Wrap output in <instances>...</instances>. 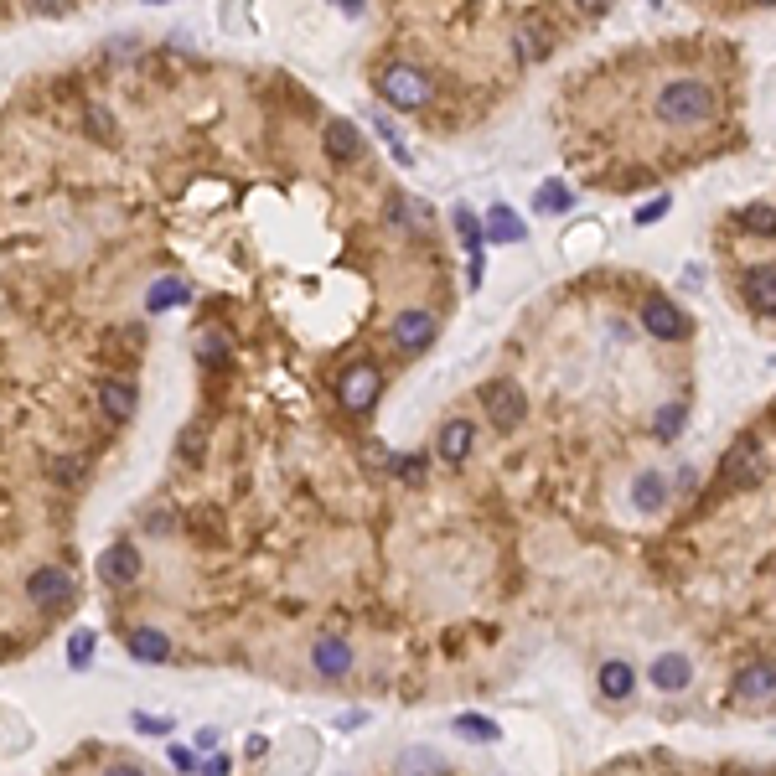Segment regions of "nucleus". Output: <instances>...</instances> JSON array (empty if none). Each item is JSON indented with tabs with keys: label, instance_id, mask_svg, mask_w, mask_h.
<instances>
[{
	"label": "nucleus",
	"instance_id": "dca6fc26",
	"mask_svg": "<svg viewBox=\"0 0 776 776\" xmlns=\"http://www.w3.org/2000/svg\"><path fill=\"white\" fill-rule=\"evenodd\" d=\"M735 694L740 699H771L776 694V663H751L735 673Z\"/></svg>",
	"mask_w": 776,
	"mask_h": 776
},
{
	"label": "nucleus",
	"instance_id": "f3484780",
	"mask_svg": "<svg viewBox=\"0 0 776 776\" xmlns=\"http://www.w3.org/2000/svg\"><path fill=\"white\" fill-rule=\"evenodd\" d=\"M632 689H637V673H632V663H626V658H611V663H601V694H606L611 704L632 699Z\"/></svg>",
	"mask_w": 776,
	"mask_h": 776
},
{
	"label": "nucleus",
	"instance_id": "9d476101",
	"mask_svg": "<svg viewBox=\"0 0 776 776\" xmlns=\"http://www.w3.org/2000/svg\"><path fill=\"white\" fill-rule=\"evenodd\" d=\"M99 580L104 585H135L140 580V549L135 544H109L99 554Z\"/></svg>",
	"mask_w": 776,
	"mask_h": 776
},
{
	"label": "nucleus",
	"instance_id": "423d86ee",
	"mask_svg": "<svg viewBox=\"0 0 776 776\" xmlns=\"http://www.w3.org/2000/svg\"><path fill=\"white\" fill-rule=\"evenodd\" d=\"M482 404H487V414H492L502 430H518V425L528 420V399H523V388H518L513 378L487 383V388H482Z\"/></svg>",
	"mask_w": 776,
	"mask_h": 776
},
{
	"label": "nucleus",
	"instance_id": "1a4fd4ad",
	"mask_svg": "<svg viewBox=\"0 0 776 776\" xmlns=\"http://www.w3.org/2000/svg\"><path fill=\"white\" fill-rule=\"evenodd\" d=\"M740 295L751 311L776 316V264H751V270L740 275Z\"/></svg>",
	"mask_w": 776,
	"mask_h": 776
},
{
	"label": "nucleus",
	"instance_id": "4be33fe9",
	"mask_svg": "<svg viewBox=\"0 0 776 776\" xmlns=\"http://www.w3.org/2000/svg\"><path fill=\"white\" fill-rule=\"evenodd\" d=\"M740 228H745V233H756V238H776V207L751 202V207L740 213Z\"/></svg>",
	"mask_w": 776,
	"mask_h": 776
},
{
	"label": "nucleus",
	"instance_id": "cd10ccee",
	"mask_svg": "<svg viewBox=\"0 0 776 776\" xmlns=\"http://www.w3.org/2000/svg\"><path fill=\"white\" fill-rule=\"evenodd\" d=\"M197 357H202V363H213V368H223V363H228V342H223V332H202Z\"/></svg>",
	"mask_w": 776,
	"mask_h": 776
},
{
	"label": "nucleus",
	"instance_id": "6e6552de",
	"mask_svg": "<svg viewBox=\"0 0 776 776\" xmlns=\"http://www.w3.org/2000/svg\"><path fill=\"white\" fill-rule=\"evenodd\" d=\"M435 332H440L435 311H399L394 326H388V337H394L399 352H425V347L435 342Z\"/></svg>",
	"mask_w": 776,
	"mask_h": 776
},
{
	"label": "nucleus",
	"instance_id": "aec40b11",
	"mask_svg": "<svg viewBox=\"0 0 776 776\" xmlns=\"http://www.w3.org/2000/svg\"><path fill=\"white\" fill-rule=\"evenodd\" d=\"M487 238H492V244H523V238H528V228H523V218L513 213V207H492V218H487Z\"/></svg>",
	"mask_w": 776,
	"mask_h": 776
},
{
	"label": "nucleus",
	"instance_id": "f704fd0d",
	"mask_svg": "<svg viewBox=\"0 0 776 776\" xmlns=\"http://www.w3.org/2000/svg\"><path fill=\"white\" fill-rule=\"evenodd\" d=\"M202 771H207V776H223V771H228V761H223V756H213V761H202Z\"/></svg>",
	"mask_w": 776,
	"mask_h": 776
},
{
	"label": "nucleus",
	"instance_id": "473e14b6",
	"mask_svg": "<svg viewBox=\"0 0 776 776\" xmlns=\"http://www.w3.org/2000/svg\"><path fill=\"white\" fill-rule=\"evenodd\" d=\"M394 471L404 476V482H420V476H425V456H420V451H414V456H399Z\"/></svg>",
	"mask_w": 776,
	"mask_h": 776
},
{
	"label": "nucleus",
	"instance_id": "bb28decb",
	"mask_svg": "<svg viewBox=\"0 0 776 776\" xmlns=\"http://www.w3.org/2000/svg\"><path fill=\"white\" fill-rule=\"evenodd\" d=\"M399 776H445V766H440L430 751H409V756L399 761Z\"/></svg>",
	"mask_w": 776,
	"mask_h": 776
},
{
	"label": "nucleus",
	"instance_id": "c85d7f7f",
	"mask_svg": "<svg viewBox=\"0 0 776 776\" xmlns=\"http://www.w3.org/2000/svg\"><path fill=\"white\" fill-rule=\"evenodd\" d=\"M94 663V632H73L68 637V668H88Z\"/></svg>",
	"mask_w": 776,
	"mask_h": 776
},
{
	"label": "nucleus",
	"instance_id": "c9c22d12",
	"mask_svg": "<svg viewBox=\"0 0 776 776\" xmlns=\"http://www.w3.org/2000/svg\"><path fill=\"white\" fill-rule=\"evenodd\" d=\"M104 776H145V771H140V766H130V761H125V766H109V771H104Z\"/></svg>",
	"mask_w": 776,
	"mask_h": 776
},
{
	"label": "nucleus",
	"instance_id": "f257e3e1",
	"mask_svg": "<svg viewBox=\"0 0 776 776\" xmlns=\"http://www.w3.org/2000/svg\"><path fill=\"white\" fill-rule=\"evenodd\" d=\"M652 109H658L663 125L673 130H699L714 119V109H720V99H714V88L704 78H673L658 88V99H652Z\"/></svg>",
	"mask_w": 776,
	"mask_h": 776
},
{
	"label": "nucleus",
	"instance_id": "393cba45",
	"mask_svg": "<svg viewBox=\"0 0 776 776\" xmlns=\"http://www.w3.org/2000/svg\"><path fill=\"white\" fill-rule=\"evenodd\" d=\"M570 187H559V182H544L539 192H533V207H539V213H570Z\"/></svg>",
	"mask_w": 776,
	"mask_h": 776
},
{
	"label": "nucleus",
	"instance_id": "20e7f679",
	"mask_svg": "<svg viewBox=\"0 0 776 776\" xmlns=\"http://www.w3.org/2000/svg\"><path fill=\"white\" fill-rule=\"evenodd\" d=\"M378 394H383V373H378V363H352V368L337 378V404L352 409V414L373 409Z\"/></svg>",
	"mask_w": 776,
	"mask_h": 776
},
{
	"label": "nucleus",
	"instance_id": "9b49d317",
	"mask_svg": "<svg viewBox=\"0 0 776 776\" xmlns=\"http://www.w3.org/2000/svg\"><path fill=\"white\" fill-rule=\"evenodd\" d=\"M647 678H652V689H658V694H683L694 683V663L683 658V652H663Z\"/></svg>",
	"mask_w": 776,
	"mask_h": 776
},
{
	"label": "nucleus",
	"instance_id": "f03ea898",
	"mask_svg": "<svg viewBox=\"0 0 776 776\" xmlns=\"http://www.w3.org/2000/svg\"><path fill=\"white\" fill-rule=\"evenodd\" d=\"M378 94H383V104H394V109H425L435 99V88H430V78L414 63H388L378 73Z\"/></svg>",
	"mask_w": 776,
	"mask_h": 776
},
{
	"label": "nucleus",
	"instance_id": "5701e85b",
	"mask_svg": "<svg viewBox=\"0 0 776 776\" xmlns=\"http://www.w3.org/2000/svg\"><path fill=\"white\" fill-rule=\"evenodd\" d=\"M187 301V285L182 280H156L151 295H145V311H166V306H182Z\"/></svg>",
	"mask_w": 776,
	"mask_h": 776
},
{
	"label": "nucleus",
	"instance_id": "b1692460",
	"mask_svg": "<svg viewBox=\"0 0 776 776\" xmlns=\"http://www.w3.org/2000/svg\"><path fill=\"white\" fill-rule=\"evenodd\" d=\"M518 57H523V63H533V57H549V26H523V32H518Z\"/></svg>",
	"mask_w": 776,
	"mask_h": 776
},
{
	"label": "nucleus",
	"instance_id": "6ab92c4d",
	"mask_svg": "<svg viewBox=\"0 0 776 776\" xmlns=\"http://www.w3.org/2000/svg\"><path fill=\"white\" fill-rule=\"evenodd\" d=\"M668 492H673V487H668L663 471H642L637 482H632V502L642 507V513H658V507L668 502Z\"/></svg>",
	"mask_w": 776,
	"mask_h": 776
},
{
	"label": "nucleus",
	"instance_id": "0eeeda50",
	"mask_svg": "<svg viewBox=\"0 0 776 776\" xmlns=\"http://www.w3.org/2000/svg\"><path fill=\"white\" fill-rule=\"evenodd\" d=\"M761 476V456H756V440H735L725 461H720V482H714V492H740L751 487Z\"/></svg>",
	"mask_w": 776,
	"mask_h": 776
},
{
	"label": "nucleus",
	"instance_id": "c756f323",
	"mask_svg": "<svg viewBox=\"0 0 776 776\" xmlns=\"http://www.w3.org/2000/svg\"><path fill=\"white\" fill-rule=\"evenodd\" d=\"M456 735H466V740H497V725H492V720H476V714H466V720H456Z\"/></svg>",
	"mask_w": 776,
	"mask_h": 776
},
{
	"label": "nucleus",
	"instance_id": "f8f14e48",
	"mask_svg": "<svg viewBox=\"0 0 776 776\" xmlns=\"http://www.w3.org/2000/svg\"><path fill=\"white\" fill-rule=\"evenodd\" d=\"M311 663H316V673H326V678H342V673L352 668V647H347V637H316Z\"/></svg>",
	"mask_w": 776,
	"mask_h": 776
},
{
	"label": "nucleus",
	"instance_id": "7c9ffc66",
	"mask_svg": "<svg viewBox=\"0 0 776 776\" xmlns=\"http://www.w3.org/2000/svg\"><path fill=\"white\" fill-rule=\"evenodd\" d=\"M176 451H182V461H202V451H207V435H202V430H182V440H176Z\"/></svg>",
	"mask_w": 776,
	"mask_h": 776
},
{
	"label": "nucleus",
	"instance_id": "4468645a",
	"mask_svg": "<svg viewBox=\"0 0 776 776\" xmlns=\"http://www.w3.org/2000/svg\"><path fill=\"white\" fill-rule=\"evenodd\" d=\"M326 156L332 161H357L363 156V130H357L352 119H332V125H326Z\"/></svg>",
	"mask_w": 776,
	"mask_h": 776
},
{
	"label": "nucleus",
	"instance_id": "ddd939ff",
	"mask_svg": "<svg viewBox=\"0 0 776 776\" xmlns=\"http://www.w3.org/2000/svg\"><path fill=\"white\" fill-rule=\"evenodd\" d=\"M471 445H476L471 420H445V430H440V440H435V456L456 466V461H466V456H471Z\"/></svg>",
	"mask_w": 776,
	"mask_h": 776
},
{
	"label": "nucleus",
	"instance_id": "2eb2a0df",
	"mask_svg": "<svg viewBox=\"0 0 776 776\" xmlns=\"http://www.w3.org/2000/svg\"><path fill=\"white\" fill-rule=\"evenodd\" d=\"M135 383H125V378H104L99 383V409L109 414V420H130L135 414Z\"/></svg>",
	"mask_w": 776,
	"mask_h": 776
},
{
	"label": "nucleus",
	"instance_id": "a878e982",
	"mask_svg": "<svg viewBox=\"0 0 776 776\" xmlns=\"http://www.w3.org/2000/svg\"><path fill=\"white\" fill-rule=\"evenodd\" d=\"M683 420H689V409H683V404H663L652 435H658V440H678V435H683Z\"/></svg>",
	"mask_w": 776,
	"mask_h": 776
},
{
	"label": "nucleus",
	"instance_id": "39448f33",
	"mask_svg": "<svg viewBox=\"0 0 776 776\" xmlns=\"http://www.w3.org/2000/svg\"><path fill=\"white\" fill-rule=\"evenodd\" d=\"M642 326H647V337H658V342H683L694 332L689 311L673 306L668 295H647V301H642Z\"/></svg>",
	"mask_w": 776,
	"mask_h": 776
},
{
	"label": "nucleus",
	"instance_id": "2f4dec72",
	"mask_svg": "<svg viewBox=\"0 0 776 776\" xmlns=\"http://www.w3.org/2000/svg\"><path fill=\"white\" fill-rule=\"evenodd\" d=\"M658 218H668V197H652V202L637 207V223H642V228H652Z\"/></svg>",
	"mask_w": 776,
	"mask_h": 776
},
{
	"label": "nucleus",
	"instance_id": "412c9836",
	"mask_svg": "<svg viewBox=\"0 0 776 776\" xmlns=\"http://www.w3.org/2000/svg\"><path fill=\"white\" fill-rule=\"evenodd\" d=\"M456 228H461V244L471 254V280H482V228H476V218L466 207H456Z\"/></svg>",
	"mask_w": 776,
	"mask_h": 776
},
{
	"label": "nucleus",
	"instance_id": "72a5a7b5",
	"mask_svg": "<svg viewBox=\"0 0 776 776\" xmlns=\"http://www.w3.org/2000/svg\"><path fill=\"white\" fill-rule=\"evenodd\" d=\"M171 766H176V771H197V756H192V745H171Z\"/></svg>",
	"mask_w": 776,
	"mask_h": 776
},
{
	"label": "nucleus",
	"instance_id": "a211bd4d",
	"mask_svg": "<svg viewBox=\"0 0 776 776\" xmlns=\"http://www.w3.org/2000/svg\"><path fill=\"white\" fill-rule=\"evenodd\" d=\"M130 658H140V663H166V658H171L166 632H156V626H135V632H130Z\"/></svg>",
	"mask_w": 776,
	"mask_h": 776
},
{
	"label": "nucleus",
	"instance_id": "7ed1b4c3",
	"mask_svg": "<svg viewBox=\"0 0 776 776\" xmlns=\"http://www.w3.org/2000/svg\"><path fill=\"white\" fill-rule=\"evenodd\" d=\"M26 595H32V606L42 616H57V611H68L78 601V585L68 570H57V564H47V570H37L32 580H26Z\"/></svg>",
	"mask_w": 776,
	"mask_h": 776
}]
</instances>
